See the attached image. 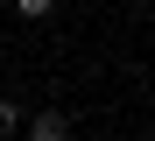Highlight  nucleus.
Masks as SVG:
<instances>
[{"mask_svg":"<svg viewBox=\"0 0 155 141\" xmlns=\"http://www.w3.org/2000/svg\"><path fill=\"white\" fill-rule=\"evenodd\" d=\"M21 127H28V141H71V120H64V113H28Z\"/></svg>","mask_w":155,"mask_h":141,"instance_id":"1","label":"nucleus"},{"mask_svg":"<svg viewBox=\"0 0 155 141\" xmlns=\"http://www.w3.org/2000/svg\"><path fill=\"white\" fill-rule=\"evenodd\" d=\"M14 127H21V106H14V99H0V134H14Z\"/></svg>","mask_w":155,"mask_h":141,"instance_id":"2","label":"nucleus"}]
</instances>
